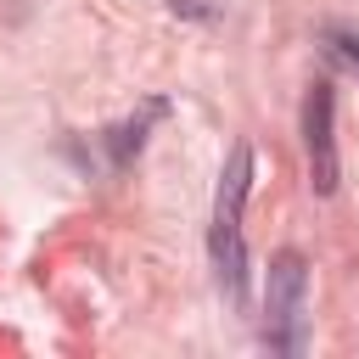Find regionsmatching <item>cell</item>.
<instances>
[{
  "mask_svg": "<svg viewBox=\"0 0 359 359\" xmlns=\"http://www.w3.org/2000/svg\"><path fill=\"white\" fill-rule=\"evenodd\" d=\"M174 11H185V17H213V6L208 0H168Z\"/></svg>",
  "mask_w": 359,
  "mask_h": 359,
  "instance_id": "obj_5",
  "label": "cell"
},
{
  "mask_svg": "<svg viewBox=\"0 0 359 359\" xmlns=\"http://www.w3.org/2000/svg\"><path fill=\"white\" fill-rule=\"evenodd\" d=\"M325 45H331V56H342V62L359 73V34H342V28H331V34H325Z\"/></svg>",
  "mask_w": 359,
  "mask_h": 359,
  "instance_id": "obj_4",
  "label": "cell"
},
{
  "mask_svg": "<svg viewBox=\"0 0 359 359\" xmlns=\"http://www.w3.org/2000/svg\"><path fill=\"white\" fill-rule=\"evenodd\" d=\"M309 331V264L297 252H280L264 280V337L280 353H297Z\"/></svg>",
  "mask_w": 359,
  "mask_h": 359,
  "instance_id": "obj_2",
  "label": "cell"
},
{
  "mask_svg": "<svg viewBox=\"0 0 359 359\" xmlns=\"http://www.w3.org/2000/svg\"><path fill=\"white\" fill-rule=\"evenodd\" d=\"M247 185H252V151L236 146L230 163H224V174H219V196H213V269H219L224 297H241V286H247V247H241Z\"/></svg>",
  "mask_w": 359,
  "mask_h": 359,
  "instance_id": "obj_1",
  "label": "cell"
},
{
  "mask_svg": "<svg viewBox=\"0 0 359 359\" xmlns=\"http://www.w3.org/2000/svg\"><path fill=\"white\" fill-rule=\"evenodd\" d=\"M331 112H337L331 84H325V79L309 84V95H303V146H309V174H314V191H320V196L337 191V140H331Z\"/></svg>",
  "mask_w": 359,
  "mask_h": 359,
  "instance_id": "obj_3",
  "label": "cell"
}]
</instances>
